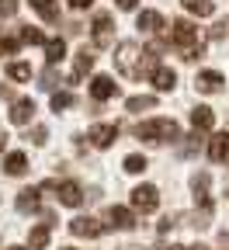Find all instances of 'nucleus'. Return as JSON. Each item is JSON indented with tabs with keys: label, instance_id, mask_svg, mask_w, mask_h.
I'll list each match as a JSON object with an SVG mask.
<instances>
[{
	"label": "nucleus",
	"instance_id": "nucleus-3",
	"mask_svg": "<svg viewBox=\"0 0 229 250\" xmlns=\"http://www.w3.org/2000/svg\"><path fill=\"white\" fill-rule=\"evenodd\" d=\"M156 205H160V191H156L153 184L132 188V208L136 212H156Z\"/></svg>",
	"mask_w": 229,
	"mask_h": 250
},
{
	"label": "nucleus",
	"instance_id": "nucleus-22",
	"mask_svg": "<svg viewBox=\"0 0 229 250\" xmlns=\"http://www.w3.org/2000/svg\"><path fill=\"white\" fill-rule=\"evenodd\" d=\"M128 111H146V108H156V98H153V94H139V98H128V104H125Z\"/></svg>",
	"mask_w": 229,
	"mask_h": 250
},
{
	"label": "nucleus",
	"instance_id": "nucleus-13",
	"mask_svg": "<svg viewBox=\"0 0 229 250\" xmlns=\"http://www.w3.org/2000/svg\"><path fill=\"white\" fill-rule=\"evenodd\" d=\"M191 125H194V132H208L212 125H215V115H212V108L198 104V108L191 111Z\"/></svg>",
	"mask_w": 229,
	"mask_h": 250
},
{
	"label": "nucleus",
	"instance_id": "nucleus-8",
	"mask_svg": "<svg viewBox=\"0 0 229 250\" xmlns=\"http://www.w3.org/2000/svg\"><path fill=\"white\" fill-rule=\"evenodd\" d=\"M94 45H101V49L111 45V14H97L94 18Z\"/></svg>",
	"mask_w": 229,
	"mask_h": 250
},
{
	"label": "nucleus",
	"instance_id": "nucleus-10",
	"mask_svg": "<svg viewBox=\"0 0 229 250\" xmlns=\"http://www.w3.org/2000/svg\"><path fill=\"white\" fill-rule=\"evenodd\" d=\"M31 115H35V101H31V98H18V101L11 104V122H14V125H28Z\"/></svg>",
	"mask_w": 229,
	"mask_h": 250
},
{
	"label": "nucleus",
	"instance_id": "nucleus-19",
	"mask_svg": "<svg viewBox=\"0 0 229 250\" xmlns=\"http://www.w3.org/2000/svg\"><path fill=\"white\" fill-rule=\"evenodd\" d=\"M62 56H66V42H62V39H49V42H45V59L56 66Z\"/></svg>",
	"mask_w": 229,
	"mask_h": 250
},
{
	"label": "nucleus",
	"instance_id": "nucleus-31",
	"mask_svg": "<svg viewBox=\"0 0 229 250\" xmlns=\"http://www.w3.org/2000/svg\"><path fill=\"white\" fill-rule=\"evenodd\" d=\"M31 136H35V139H31V143H45V136H49V132H45V129H42V125H39V129H35V132H31Z\"/></svg>",
	"mask_w": 229,
	"mask_h": 250
},
{
	"label": "nucleus",
	"instance_id": "nucleus-7",
	"mask_svg": "<svg viewBox=\"0 0 229 250\" xmlns=\"http://www.w3.org/2000/svg\"><path fill=\"white\" fill-rule=\"evenodd\" d=\"M97 149H108L115 139H118V125H94V129H90V136H87Z\"/></svg>",
	"mask_w": 229,
	"mask_h": 250
},
{
	"label": "nucleus",
	"instance_id": "nucleus-1",
	"mask_svg": "<svg viewBox=\"0 0 229 250\" xmlns=\"http://www.w3.org/2000/svg\"><path fill=\"white\" fill-rule=\"evenodd\" d=\"M143 56H146V52H143L136 42H122L118 52H115V66L122 70V77L139 80V77H143Z\"/></svg>",
	"mask_w": 229,
	"mask_h": 250
},
{
	"label": "nucleus",
	"instance_id": "nucleus-28",
	"mask_svg": "<svg viewBox=\"0 0 229 250\" xmlns=\"http://www.w3.org/2000/svg\"><path fill=\"white\" fill-rule=\"evenodd\" d=\"M21 42H31V45H42V42H45V35H42L39 28H31V24H28V28H21Z\"/></svg>",
	"mask_w": 229,
	"mask_h": 250
},
{
	"label": "nucleus",
	"instance_id": "nucleus-18",
	"mask_svg": "<svg viewBox=\"0 0 229 250\" xmlns=\"http://www.w3.org/2000/svg\"><path fill=\"white\" fill-rule=\"evenodd\" d=\"M136 24H139V28L146 31V35H156V31L163 28V18H160L156 11H143V14L136 18Z\"/></svg>",
	"mask_w": 229,
	"mask_h": 250
},
{
	"label": "nucleus",
	"instance_id": "nucleus-2",
	"mask_svg": "<svg viewBox=\"0 0 229 250\" xmlns=\"http://www.w3.org/2000/svg\"><path fill=\"white\" fill-rule=\"evenodd\" d=\"M136 136L139 139H146V143H174V139H181V129L170 122V118H153V122H143L139 129H136Z\"/></svg>",
	"mask_w": 229,
	"mask_h": 250
},
{
	"label": "nucleus",
	"instance_id": "nucleus-29",
	"mask_svg": "<svg viewBox=\"0 0 229 250\" xmlns=\"http://www.w3.org/2000/svg\"><path fill=\"white\" fill-rule=\"evenodd\" d=\"M18 11V0H0V18H11Z\"/></svg>",
	"mask_w": 229,
	"mask_h": 250
},
{
	"label": "nucleus",
	"instance_id": "nucleus-32",
	"mask_svg": "<svg viewBox=\"0 0 229 250\" xmlns=\"http://www.w3.org/2000/svg\"><path fill=\"white\" fill-rule=\"evenodd\" d=\"M118 7L122 11H136V0H118Z\"/></svg>",
	"mask_w": 229,
	"mask_h": 250
},
{
	"label": "nucleus",
	"instance_id": "nucleus-34",
	"mask_svg": "<svg viewBox=\"0 0 229 250\" xmlns=\"http://www.w3.org/2000/svg\"><path fill=\"white\" fill-rule=\"evenodd\" d=\"M7 250H24V247H7Z\"/></svg>",
	"mask_w": 229,
	"mask_h": 250
},
{
	"label": "nucleus",
	"instance_id": "nucleus-26",
	"mask_svg": "<svg viewBox=\"0 0 229 250\" xmlns=\"http://www.w3.org/2000/svg\"><path fill=\"white\" fill-rule=\"evenodd\" d=\"M146 167H149V160H146V156H139V153L125 156V170H128V174H143Z\"/></svg>",
	"mask_w": 229,
	"mask_h": 250
},
{
	"label": "nucleus",
	"instance_id": "nucleus-27",
	"mask_svg": "<svg viewBox=\"0 0 229 250\" xmlns=\"http://www.w3.org/2000/svg\"><path fill=\"white\" fill-rule=\"evenodd\" d=\"M70 104H73V94L70 90H56L52 94V111H66Z\"/></svg>",
	"mask_w": 229,
	"mask_h": 250
},
{
	"label": "nucleus",
	"instance_id": "nucleus-25",
	"mask_svg": "<svg viewBox=\"0 0 229 250\" xmlns=\"http://www.w3.org/2000/svg\"><path fill=\"white\" fill-rule=\"evenodd\" d=\"M28 243L35 247V250H42V247L49 243V226H35V229L28 233Z\"/></svg>",
	"mask_w": 229,
	"mask_h": 250
},
{
	"label": "nucleus",
	"instance_id": "nucleus-16",
	"mask_svg": "<svg viewBox=\"0 0 229 250\" xmlns=\"http://www.w3.org/2000/svg\"><path fill=\"white\" fill-rule=\"evenodd\" d=\"M4 170H7L11 177H21V174L28 170V156H24V153H7V156H4Z\"/></svg>",
	"mask_w": 229,
	"mask_h": 250
},
{
	"label": "nucleus",
	"instance_id": "nucleus-9",
	"mask_svg": "<svg viewBox=\"0 0 229 250\" xmlns=\"http://www.w3.org/2000/svg\"><path fill=\"white\" fill-rule=\"evenodd\" d=\"M90 94H94V101H108V98L118 94V83L111 77H94L90 80Z\"/></svg>",
	"mask_w": 229,
	"mask_h": 250
},
{
	"label": "nucleus",
	"instance_id": "nucleus-5",
	"mask_svg": "<svg viewBox=\"0 0 229 250\" xmlns=\"http://www.w3.org/2000/svg\"><path fill=\"white\" fill-rule=\"evenodd\" d=\"M101 223H97V219H90V215H77L73 223H70V233L73 236H87V240H94V236H101Z\"/></svg>",
	"mask_w": 229,
	"mask_h": 250
},
{
	"label": "nucleus",
	"instance_id": "nucleus-11",
	"mask_svg": "<svg viewBox=\"0 0 229 250\" xmlns=\"http://www.w3.org/2000/svg\"><path fill=\"white\" fill-rule=\"evenodd\" d=\"M222 73H215V70H205V73H198V77H194V87H198L202 94H219L222 90Z\"/></svg>",
	"mask_w": 229,
	"mask_h": 250
},
{
	"label": "nucleus",
	"instance_id": "nucleus-17",
	"mask_svg": "<svg viewBox=\"0 0 229 250\" xmlns=\"http://www.w3.org/2000/svg\"><path fill=\"white\" fill-rule=\"evenodd\" d=\"M39 208V188H24V191H18V212H35Z\"/></svg>",
	"mask_w": 229,
	"mask_h": 250
},
{
	"label": "nucleus",
	"instance_id": "nucleus-30",
	"mask_svg": "<svg viewBox=\"0 0 229 250\" xmlns=\"http://www.w3.org/2000/svg\"><path fill=\"white\" fill-rule=\"evenodd\" d=\"M90 4H94V0H70L73 11H83V7H90Z\"/></svg>",
	"mask_w": 229,
	"mask_h": 250
},
{
	"label": "nucleus",
	"instance_id": "nucleus-4",
	"mask_svg": "<svg viewBox=\"0 0 229 250\" xmlns=\"http://www.w3.org/2000/svg\"><path fill=\"white\" fill-rule=\"evenodd\" d=\"M56 198L62 202V205H70V208H77L80 202H83V188L77 184V181H56Z\"/></svg>",
	"mask_w": 229,
	"mask_h": 250
},
{
	"label": "nucleus",
	"instance_id": "nucleus-23",
	"mask_svg": "<svg viewBox=\"0 0 229 250\" xmlns=\"http://www.w3.org/2000/svg\"><path fill=\"white\" fill-rule=\"evenodd\" d=\"M28 4L35 7V11H39V14H42L45 21H56V18H59V11L52 7V0H28Z\"/></svg>",
	"mask_w": 229,
	"mask_h": 250
},
{
	"label": "nucleus",
	"instance_id": "nucleus-15",
	"mask_svg": "<svg viewBox=\"0 0 229 250\" xmlns=\"http://www.w3.org/2000/svg\"><path fill=\"white\" fill-rule=\"evenodd\" d=\"M208 156H212L215 164H222L226 156H229V132H219V136L208 143Z\"/></svg>",
	"mask_w": 229,
	"mask_h": 250
},
{
	"label": "nucleus",
	"instance_id": "nucleus-24",
	"mask_svg": "<svg viewBox=\"0 0 229 250\" xmlns=\"http://www.w3.org/2000/svg\"><path fill=\"white\" fill-rule=\"evenodd\" d=\"M7 77L11 80H31V66H28V62H11V66H7Z\"/></svg>",
	"mask_w": 229,
	"mask_h": 250
},
{
	"label": "nucleus",
	"instance_id": "nucleus-20",
	"mask_svg": "<svg viewBox=\"0 0 229 250\" xmlns=\"http://www.w3.org/2000/svg\"><path fill=\"white\" fill-rule=\"evenodd\" d=\"M194 198L202 202V208H208V174H194Z\"/></svg>",
	"mask_w": 229,
	"mask_h": 250
},
{
	"label": "nucleus",
	"instance_id": "nucleus-21",
	"mask_svg": "<svg viewBox=\"0 0 229 250\" xmlns=\"http://www.w3.org/2000/svg\"><path fill=\"white\" fill-rule=\"evenodd\" d=\"M184 11L198 14V18H208L215 11V4H212V0H184Z\"/></svg>",
	"mask_w": 229,
	"mask_h": 250
},
{
	"label": "nucleus",
	"instance_id": "nucleus-14",
	"mask_svg": "<svg viewBox=\"0 0 229 250\" xmlns=\"http://www.w3.org/2000/svg\"><path fill=\"white\" fill-rule=\"evenodd\" d=\"M153 83H156V90L167 94V90L177 87V73H174L170 66H156V70H153Z\"/></svg>",
	"mask_w": 229,
	"mask_h": 250
},
{
	"label": "nucleus",
	"instance_id": "nucleus-33",
	"mask_svg": "<svg viewBox=\"0 0 229 250\" xmlns=\"http://www.w3.org/2000/svg\"><path fill=\"white\" fill-rule=\"evenodd\" d=\"M167 250H191V247H181V243H177V247H167Z\"/></svg>",
	"mask_w": 229,
	"mask_h": 250
},
{
	"label": "nucleus",
	"instance_id": "nucleus-36",
	"mask_svg": "<svg viewBox=\"0 0 229 250\" xmlns=\"http://www.w3.org/2000/svg\"><path fill=\"white\" fill-rule=\"evenodd\" d=\"M62 250H73V247H62Z\"/></svg>",
	"mask_w": 229,
	"mask_h": 250
},
{
	"label": "nucleus",
	"instance_id": "nucleus-35",
	"mask_svg": "<svg viewBox=\"0 0 229 250\" xmlns=\"http://www.w3.org/2000/svg\"><path fill=\"white\" fill-rule=\"evenodd\" d=\"M0 149H4V136H0Z\"/></svg>",
	"mask_w": 229,
	"mask_h": 250
},
{
	"label": "nucleus",
	"instance_id": "nucleus-12",
	"mask_svg": "<svg viewBox=\"0 0 229 250\" xmlns=\"http://www.w3.org/2000/svg\"><path fill=\"white\" fill-rule=\"evenodd\" d=\"M108 226H115V229H132V226H136V215L128 212V208H122V205H111V208H108Z\"/></svg>",
	"mask_w": 229,
	"mask_h": 250
},
{
	"label": "nucleus",
	"instance_id": "nucleus-6",
	"mask_svg": "<svg viewBox=\"0 0 229 250\" xmlns=\"http://www.w3.org/2000/svg\"><path fill=\"white\" fill-rule=\"evenodd\" d=\"M90 70H94V52H90V49L83 45V49H80V52L73 56V73H70V83L83 80V77H87Z\"/></svg>",
	"mask_w": 229,
	"mask_h": 250
}]
</instances>
